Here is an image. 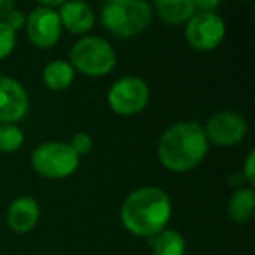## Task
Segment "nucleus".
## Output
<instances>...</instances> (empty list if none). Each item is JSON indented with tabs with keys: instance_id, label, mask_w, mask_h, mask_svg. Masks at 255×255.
Returning <instances> with one entry per match:
<instances>
[{
	"instance_id": "nucleus-1",
	"label": "nucleus",
	"mask_w": 255,
	"mask_h": 255,
	"mask_svg": "<svg viewBox=\"0 0 255 255\" xmlns=\"http://www.w3.org/2000/svg\"><path fill=\"white\" fill-rule=\"evenodd\" d=\"M171 219V199L159 187H140L123 203V226L135 236L154 238Z\"/></svg>"
},
{
	"instance_id": "nucleus-2",
	"label": "nucleus",
	"mask_w": 255,
	"mask_h": 255,
	"mask_svg": "<svg viewBox=\"0 0 255 255\" xmlns=\"http://www.w3.org/2000/svg\"><path fill=\"white\" fill-rule=\"evenodd\" d=\"M208 140L203 128L192 121H182L170 126L161 135L157 156L163 166L175 173L191 171L205 159Z\"/></svg>"
},
{
	"instance_id": "nucleus-3",
	"label": "nucleus",
	"mask_w": 255,
	"mask_h": 255,
	"mask_svg": "<svg viewBox=\"0 0 255 255\" xmlns=\"http://www.w3.org/2000/svg\"><path fill=\"white\" fill-rule=\"evenodd\" d=\"M102 23L116 37H135L152 21V7L140 0H110L100 12Z\"/></svg>"
},
{
	"instance_id": "nucleus-4",
	"label": "nucleus",
	"mask_w": 255,
	"mask_h": 255,
	"mask_svg": "<svg viewBox=\"0 0 255 255\" xmlns=\"http://www.w3.org/2000/svg\"><path fill=\"white\" fill-rule=\"evenodd\" d=\"M70 65L89 77H103L116 67V51L102 37H82L72 47Z\"/></svg>"
},
{
	"instance_id": "nucleus-5",
	"label": "nucleus",
	"mask_w": 255,
	"mask_h": 255,
	"mask_svg": "<svg viewBox=\"0 0 255 255\" xmlns=\"http://www.w3.org/2000/svg\"><path fill=\"white\" fill-rule=\"evenodd\" d=\"M79 159L68 143L46 142L33 150L32 166L46 178H67L77 170Z\"/></svg>"
},
{
	"instance_id": "nucleus-6",
	"label": "nucleus",
	"mask_w": 255,
	"mask_h": 255,
	"mask_svg": "<svg viewBox=\"0 0 255 255\" xmlns=\"http://www.w3.org/2000/svg\"><path fill=\"white\" fill-rule=\"evenodd\" d=\"M150 98L149 86L140 77H123L109 89V107L119 116H136L147 107Z\"/></svg>"
},
{
	"instance_id": "nucleus-7",
	"label": "nucleus",
	"mask_w": 255,
	"mask_h": 255,
	"mask_svg": "<svg viewBox=\"0 0 255 255\" xmlns=\"http://www.w3.org/2000/svg\"><path fill=\"white\" fill-rule=\"evenodd\" d=\"M226 23L217 12H196L185 26V39L196 51H212L222 44Z\"/></svg>"
},
{
	"instance_id": "nucleus-8",
	"label": "nucleus",
	"mask_w": 255,
	"mask_h": 255,
	"mask_svg": "<svg viewBox=\"0 0 255 255\" xmlns=\"http://www.w3.org/2000/svg\"><path fill=\"white\" fill-rule=\"evenodd\" d=\"M25 30L28 40L35 47L49 49V47L56 46L61 35V23L58 11L37 5L26 18Z\"/></svg>"
},
{
	"instance_id": "nucleus-9",
	"label": "nucleus",
	"mask_w": 255,
	"mask_h": 255,
	"mask_svg": "<svg viewBox=\"0 0 255 255\" xmlns=\"http://www.w3.org/2000/svg\"><path fill=\"white\" fill-rule=\"evenodd\" d=\"M203 131L208 142L220 147H231L245 138L248 124L236 112H217L206 121Z\"/></svg>"
},
{
	"instance_id": "nucleus-10",
	"label": "nucleus",
	"mask_w": 255,
	"mask_h": 255,
	"mask_svg": "<svg viewBox=\"0 0 255 255\" xmlns=\"http://www.w3.org/2000/svg\"><path fill=\"white\" fill-rule=\"evenodd\" d=\"M28 95L21 82L0 75V124H16L28 112Z\"/></svg>"
},
{
	"instance_id": "nucleus-11",
	"label": "nucleus",
	"mask_w": 255,
	"mask_h": 255,
	"mask_svg": "<svg viewBox=\"0 0 255 255\" xmlns=\"http://www.w3.org/2000/svg\"><path fill=\"white\" fill-rule=\"evenodd\" d=\"M58 16H60L61 28H67L75 35L88 33L95 25V12L84 2H63L60 5Z\"/></svg>"
},
{
	"instance_id": "nucleus-12",
	"label": "nucleus",
	"mask_w": 255,
	"mask_h": 255,
	"mask_svg": "<svg viewBox=\"0 0 255 255\" xmlns=\"http://www.w3.org/2000/svg\"><path fill=\"white\" fill-rule=\"evenodd\" d=\"M40 210L32 196H21L14 199L7 208V224L16 233H28L37 226Z\"/></svg>"
},
{
	"instance_id": "nucleus-13",
	"label": "nucleus",
	"mask_w": 255,
	"mask_h": 255,
	"mask_svg": "<svg viewBox=\"0 0 255 255\" xmlns=\"http://www.w3.org/2000/svg\"><path fill=\"white\" fill-rule=\"evenodd\" d=\"M154 9L166 25L187 23L198 12L196 0H157Z\"/></svg>"
},
{
	"instance_id": "nucleus-14",
	"label": "nucleus",
	"mask_w": 255,
	"mask_h": 255,
	"mask_svg": "<svg viewBox=\"0 0 255 255\" xmlns=\"http://www.w3.org/2000/svg\"><path fill=\"white\" fill-rule=\"evenodd\" d=\"M229 217L238 224H247L254 219L255 213V192L252 187H241L233 192L227 203Z\"/></svg>"
},
{
	"instance_id": "nucleus-15",
	"label": "nucleus",
	"mask_w": 255,
	"mask_h": 255,
	"mask_svg": "<svg viewBox=\"0 0 255 255\" xmlns=\"http://www.w3.org/2000/svg\"><path fill=\"white\" fill-rule=\"evenodd\" d=\"M75 70L70 65V61L56 60L46 65L42 72L44 84L53 91H63V89L70 88V84L74 82Z\"/></svg>"
},
{
	"instance_id": "nucleus-16",
	"label": "nucleus",
	"mask_w": 255,
	"mask_h": 255,
	"mask_svg": "<svg viewBox=\"0 0 255 255\" xmlns=\"http://www.w3.org/2000/svg\"><path fill=\"white\" fill-rule=\"evenodd\" d=\"M150 248L154 255H184L185 240L178 231L163 229L159 234L150 238Z\"/></svg>"
},
{
	"instance_id": "nucleus-17",
	"label": "nucleus",
	"mask_w": 255,
	"mask_h": 255,
	"mask_svg": "<svg viewBox=\"0 0 255 255\" xmlns=\"http://www.w3.org/2000/svg\"><path fill=\"white\" fill-rule=\"evenodd\" d=\"M25 135L16 124H0V152L11 154L23 147Z\"/></svg>"
},
{
	"instance_id": "nucleus-18",
	"label": "nucleus",
	"mask_w": 255,
	"mask_h": 255,
	"mask_svg": "<svg viewBox=\"0 0 255 255\" xmlns=\"http://www.w3.org/2000/svg\"><path fill=\"white\" fill-rule=\"evenodd\" d=\"M16 46V33L5 23L0 21V60L7 58Z\"/></svg>"
},
{
	"instance_id": "nucleus-19",
	"label": "nucleus",
	"mask_w": 255,
	"mask_h": 255,
	"mask_svg": "<svg viewBox=\"0 0 255 255\" xmlns=\"http://www.w3.org/2000/svg\"><path fill=\"white\" fill-rule=\"evenodd\" d=\"M68 145H70L72 150H74V152L81 157V156H86V154L91 152L93 138L88 135V133H75V135L72 136V140H70V143H68Z\"/></svg>"
},
{
	"instance_id": "nucleus-20",
	"label": "nucleus",
	"mask_w": 255,
	"mask_h": 255,
	"mask_svg": "<svg viewBox=\"0 0 255 255\" xmlns=\"http://www.w3.org/2000/svg\"><path fill=\"white\" fill-rule=\"evenodd\" d=\"M5 25L9 26V28L12 30V32H18V30H21V28H25V23H26V16L23 14V11H19V9H12V12L11 14L5 18Z\"/></svg>"
},
{
	"instance_id": "nucleus-21",
	"label": "nucleus",
	"mask_w": 255,
	"mask_h": 255,
	"mask_svg": "<svg viewBox=\"0 0 255 255\" xmlns=\"http://www.w3.org/2000/svg\"><path fill=\"white\" fill-rule=\"evenodd\" d=\"M243 177L247 178V182L250 185L255 184V150H250V152H248L247 161H245Z\"/></svg>"
},
{
	"instance_id": "nucleus-22",
	"label": "nucleus",
	"mask_w": 255,
	"mask_h": 255,
	"mask_svg": "<svg viewBox=\"0 0 255 255\" xmlns=\"http://www.w3.org/2000/svg\"><path fill=\"white\" fill-rule=\"evenodd\" d=\"M219 7H220L219 0H199V2H196L198 12H217Z\"/></svg>"
},
{
	"instance_id": "nucleus-23",
	"label": "nucleus",
	"mask_w": 255,
	"mask_h": 255,
	"mask_svg": "<svg viewBox=\"0 0 255 255\" xmlns=\"http://www.w3.org/2000/svg\"><path fill=\"white\" fill-rule=\"evenodd\" d=\"M12 9H14V4L11 0H0V21L4 23L5 18L12 12Z\"/></svg>"
}]
</instances>
